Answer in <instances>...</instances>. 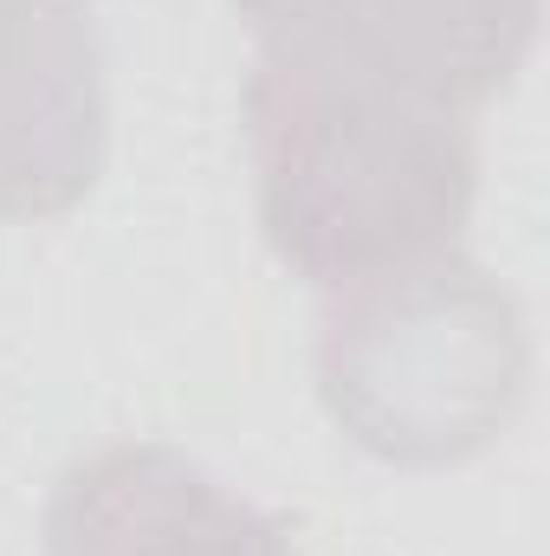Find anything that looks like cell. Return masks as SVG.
I'll use <instances>...</instances> for the list:
<instances>
[{
    "label": "cell",
    "mask_w": 550,
    "mask_h": 556,
    "mask_svg": "<svg viewBox=\"0 0 550 556\" xmlns=\"http://www.w3.org/2000/svg\"><path fill=\"white\" fill-rule=\"evenodd\" d=\"M46 556H291V525L175 446H104L52 485Z\"/></svg>",
    "instance_id": "cell-4"
},
{
    "label": "cell",
    "mask_w": 550,
    "mask_h": 556,
    "mask_svg": "<svg viewBox=\"0 0 550 556\" xmlns=\"http://www.w3.org/2000/svg\"><path fill=\"white\" fill-rule=\"evenodd\" d=\"M260 52L473 111L518 78L538 0H234Z\"/></svg>",
    "instance_id": "cell-3"
},
{
    "label": "cell",
    "mask_w": 550,
    "mask_h": 556,
    "mask_svg": "<svg viewBox=\"0 0 550 556\" xmlns=\"http://www.w3.org/2000/svg\"><path fill=\"white\" fill-rule=\"evenodd\" d=\"M260 227L311 285L447 253L473 214V111L260 52L247 78Z\"/></svg>",
    "instance_id": "cell-1"
},
{
    "label": "cell",
    "mask_w": 550,
    "mask_h": 556,
    "mask_svg": "<svg viewBox=\"0 0 550 556\" xmlns=\"http://www.w3.org/2000/svg\"><path fill=\"white\" fill-rule=\"evenodd\" d=\"M525 382L532 337L518 298L453 247L324 291V408L389 466H460L486 453L512 427Z\"/></svg>",
    "instance_id": "cell-2"
}]
</instances>
